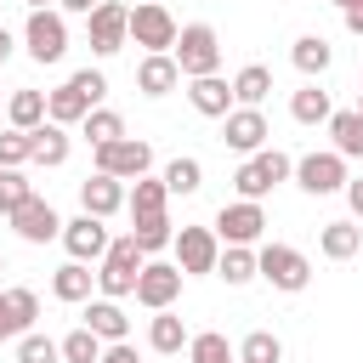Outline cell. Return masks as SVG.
Wrapping results in <instances>:
<instances>
[{"mask_svg":"<svg viewBox=\"0 0 363 363\" xmlns=\"http://www.w3.org/2000/svg\"><path fill=\"white\" fill-rule=\"evenodd\" d=\"M6 312H11V329H17V335H28V329H34V318H40V295H34L28 284H11V289H6Z\"/></svg>","mask_w":363,"mask_h":363,"instance_id":"e575fe53","label":"cell"},{"mask_svg":"<svg viewBox=\"0 0 363 363\" xmlns=\"http://www.w3.org/2000/svg\"><path fill=\"white\" fill-rule=\"evenodd\" d=\"M6 221L17 227V238H23V244H51V238L62 233V216H57V210H51L40 193H28V199H23V204H17Z\"/></svg>","mask_w":363,"mask_h":363,"instance_id":"5bb4252c","label":"cell"},{"mask_svg":"<svg viewBox=\"0 0 363 363\" xmlns=\"http://www.w3.org/2000/svg\"><path fill=\"white\" fill-rule=\"evenodd\" d=\"M164 187H170V193H199V187H204V164L187 159V153L170 159V164H164Z\"/></svg>","mask_w":363,"mask_h":363,"instance_id":"74e56055","label":"cell"},{"mask_svg":"<svg viewBox=\"0 0 363 363\" xmlns=\"http://www.w3.org/2000/svg\"><path fill=\"white\" fill-rule=\"evenodd\" d=\"M357 244H363V227H352V221H329V227L318 233V250H323L329 261H346V255H357Z\"/></svg>","mask_w":363,"mask_h":363,"instance_id":"1f68e13d","label":"cell"},{"mask_svg":"<svg viewBox=\"0 0 363 363\" xmlns=\"http://www.w3.org/2000/svg\"><path fill=\"white\" fill-rule=\"evenodd\" d=\"M170 57H176L182 79H199V74H221V34H216L210 23H187V28L176 34Z\"/></svg>","mask_w":363,"mask_h":363,"instance_id":"7a4b0ae2","label":"cell"},{"mask_svg":"<svg viewBox=\"0 0 363 363\" xmlns=\"http://www.w3.org/2000/svg\"><path fill=\"white\" fill-rule=\"evenodd\" d=\"M79 136H85L91 147H102V142H119V136H125V119H119L113 108H91V113L79 119Z\"/></svg>","mask_w":363,"mask_h":363,"instance_id":"836d02e7","label":"cell"},{"mask_svg":"<svg viewBox=\"0 0 363 363\" xmlns=\"http://www.w3.org/2000/svg\"><path fill=\"white\" fill-rule=\"evenodd\" d=\"M267 233V210L255 199H238V204H221L216 210V238L221 244H255Z\"/></svg>","mask_w":363,"mask_h":363,"instance_id":"4fadbf2b","label":"cell"},{"mask_svg":"<svg viewBox=\"0 0 363 363\" xmlns=\"http://www.w3.org/2000/svg\"><path fill=\"white\" fill-rule=\"evenodd\" d=\"M17 329H11V312H6V289H0V340H11Z\"/></svg>","mask_w":363,"mask_h":363,"instance_id":"bcb514c9","label":"cell"},{"mask_svg":"<svg viewBox=\"0 0 363 363\" xmlns=\"http://www.w3.org/2000/svg\"><path fill=\"white\" fill-rule=\"evenodd\" d=\"M187 363H233V346L221 329H204V335H187Z\"/></svg>","mask_w":363,"mask_h":363,"instance_id":"d590c367","label":"cell"},{"mask_svg":"<svg viewBox=\"0 0 363 363\" xmlns=\"http://www.w3.org/2000/svg\"><path fill=\"white\" fill-rule=\"evenodd\" d=\"M85 34H91V51H96V57H113V51H125V45H130V6H119V0H102V6L85 17Z\"/></svg>","mask_w":363,"mask_h":363,"instance_id":"ba28073f","label":"cell"},{"mask_svg":"<svg viewBox=\"0 0 363 363\" xmlns=\"http://www.w3.org/2000/svg\"><path fill=\"white\" fill-rule=\"evenodd\" d=\"M6 57H11V34L0 28V62H6Z\"/></svg>","mask_w":363,"mask_h":363,"instance_id":"7dc6e473","label":"cell"},{"mask_svg":"<svg viewBox=\"0 0 363 363\" xmlns=\"http://www.w3.org/2000/svg\"><path fill=\"white\" fill-rule=\"evenodd\" d=\"M267 113L261 108H233L227 119H221V142L233 147V153H261L267 147Z\"/></svg>","mask_w":363,"mask_h":363,"instance_id":"9a60e30c","label":"cell"},{"mask_svg":"<svg viewBox=\"0 0 363 363\" xmlns=\"http://www.w3.org/2000/svg\"><path fill=\"white\" fill-rule=\"evenodd\" d=\"M187 102L204 113V119H227L238 102H233V85L221 79V74H199V79H187Z\"/></svg>","mask_w":363,"mask_h":363,"instance_id":"d6986e66","label":"cell"},{"mask_svg":"<svg viewBox=\"0 0 363 363\" xmlns=\"http://www.w3.org/2000/svg\"><path fill=\"white\" fill-rule=\"evenodd\" d=\"M176 85H182V68H176L170 51H147V57L136 62V91H142V96H170Z\"/></svg>","mask_w":363,"mask_h":363,"instance_id":"ac0fdd59","label":"cell"},{"mask_svg":"<svg viewBox=\"0 0 363 363\" xmlns=\"http://www.w3.org/2000/svg\"><path fill=\"white\" fill-rule=\"evenodd\" d=\"M357 113H363V91H357Z\"/></svg>","mask_w":363,"mask_h":363,"instance_id":"f907efd6","label":"cell"},{"mask_svg":"<svg viewBox=\"0 0 363 363\" xmlns=\"http://www.w3.org/2000/svg\"><path fill=\"white\" fill-rule=\"evenodd\" d=\"M79 204H85V216H119L125 210V182L119 176H108V170H91L85 182H79Z\"/></svg>","mask_w":363,"mask_h":363,"instance_id":"e0dca14e","label":"cell"},{"mask_svg":"<svg viewBox=\"0 0 363 363\" xmlns=\"http://www.w3.org/2000/svg\"><path fill=\"white\" fill-rule=\"evenodd\" d=\"M17 363H62V346L51 335H17Z\"/></svg>","mask_w":363,"mask_h":363,"instance_id":"ab89813d","label":"cell"},{"mask_svg":"<svg viewBox=\"0 0 363 363\" xmlns=\"http://www.w3.org/2000/svg\"><path fill=\"white\" fill-rule=\"evenodd\" d=\"M289 62H295L306 79H318V74H329L335 51H329V40H323V34H301V40L289 45Z\"/></svg>","mask_w":363,"mask_h":363,"instance_id":"d4e9b609","label":"cell"},{"mask_svg":"<svg viewBox=\"0 0 363 363\" xmlns=\"http://www.w3.org/2000/svg\"><path fill=\"white\" fill-rule=\"evenodd\" d=\"M0 108H6V96H0Z\"/></svg>","mask_w":363,"mask_h":363,"instance_id":"f5cc1de1","label":"cell"},{"mask_svg":"<svg viewBox=\"0 0 363 363\" xmlns=\"http://www.w3.org/2000/svg\"><path fill=\"white\" fill-rule=\"evenodd\" d=\"M23 45H28L34 62H62V51H68V23H62V11H57V6L28 11V23H23Z\"/></svg>","mask_w":363,"mask_h":363,"instance_id":"52a82bcc","label":"cell"},{"mask_svg":"<svg viewBox=\"0 0 363 363\" xmlns=\"http://www.w3.org/2000/svg\"><path fill=\"white\" fill-rule=\"evenodd\" d=\"M233 363H238V357H233Z\"/></svg>","mask_w":363,"mask_h":363,"instance_id":"db71d44e","label":"cell"},{"mask_svg":"<svg viewBox=\"0 0 363 363\" xmlns=\"http://www.w3.org/2000/svg\"><path fill=\"white\" fill-rule=\"evenodd\" d=\"M0 272H6V261H0Z\"/></svg>","mask_w":363,"mask_h":363,"instance_id":"816d5d0a","label":"cell"},{"mask_svg":"<svg viewBox=\"0 0 363 363\" xmlns=\"http://www.w3.org/2000/svg\"><path fill=\"white\" fill-rule=\"evenodd\" d=\"M176 34H182V23L170 17L164 0H136V6H130V40H136L142 51H170Z\"/></svg>","mask_w":363,"mask_h":363,"instance_id":"8992f818","label":"cell"},{"mask_svg":"<svg viewBox=\"0 0 363 363\" xmlns=\"http://www.w3.org/2000/svg\"><path fill=\"white\" fill-rule=\"evenodd\" d=\"M233 357H238V363H284V340H278L272 329H250Z\"/></svg>","mask_w":363,"mask_h":363,"instance_id":"d6a6232c","label":"cell"},{"mask_svg":"<svg viewBox=\"0 0 363 363\" xmlns=\"http://www.w3.org/2000/svg\"><path fill=\"white\" fill-rule=\"evenodd\" d=\"M23 6H28V11H40V6H57V0H23Z\"/></svg>","mask_w":363,"mask_h":363,"instance_id":"c3c4849f","label":"cell"},{"mask_svg":"<svg viewBox=\"0 0 363 363\" xmlns=\"http://www.w3.org/2000/svg\"><path fill=\"white\" fill-rule=\"evenodd\" d=\"M289 176H295L312 199H329V193H340V187H346V159H340L335 147H329V153H301Z\"/></svg>","mask_w":363,"mask_h":363,"instance_id":"30bf717a","label":"cell"},{"mask_svg":"<svg viewBox=\"0 0 363 363\" xmlns=\"http://www.w3.org/2000/svg\"><path fill=\"white\" fill-rule=\"evenodd\" d=\"M34 164H45V170H57V164H68V125H40L34 130Z\"/></svg>","mask_w":363,"mask_h":363,"instance_id":"f546056e","label":"cell"},{"mask_svg":"<svg viewBox=\"0 0 363 363\" xmlns=\"http://www.w3.org/2000/svg\"><path fill=\"white\" fill-rule=\"evenodd\" d=\"M96 363H142V357H136V346H130V340H108Z\"/></svg>","mask_w":363,"mask_h":363,"instance_id":"b9f144b4","label":"cell"},{"mask_svg":"<svg viewBox=\"0 0 363 363\" xmlns=\"http://www.w3.org/2000/svg\"><path fill=\"white\" fill-rule=\"evenodd\" d=\"M142 250H136V238L125 233V238H108V250H102V267H96V289L108 295V301H125L130 289H136V272H142Z\"/></svg>","mask_w":363,"mask_h":363,"instance_id":"277c9868","label":"cell"},{"mask_svg":"<svg viewBox=\"0 0 363 363\" xmlns=\"http://www.w3.org/2000/svg\"><path fill=\"white\" fill-rule=\"evenodd\" d=\"M130 238H136V250H142V255H159V250H170L176 221H170L164 210H153V216H130Z\"/></svg>","mask_w":363,"mask_h":363,"instance_id":"7402d4cb","label":"cell"},{"mask_svg":"<svg viewBox=\"0 0 363 363\" xmlns=\"http://www.w3.org/2000/svg\"><path fill=\"white\" fill-rule=\"evenodd\" d=\"M57 238L68 244V261H102V250H108V227H102V216H74V221H62Z\"/></svg>","mask_w":363,"mask_h":363,"instance_id":"2e32d148","label":"cell"},{"mask_svg":"<svg viewBox=\"0 0 363 363\" xmlns=\"http://www.w3.org/2000/svg\"><path fill=\"white\" fill-rule=\"evenodd\" d=\"M164 199H170L164 176H136V187L125 193V210L130 216H153V210H164Z\"/></svg>","mask_w":363,"mask_h":363,"instance_id":"4dcf8cb0","label":"cell"},{"mask_svg":"<svg viewBox=\"0 0 363 363\" xmlns=\"http://www.w3.org/2000/svg\"><path fill=\"white\" fill-rule=\"evenodd\" d=\"M335 6H340V11H346V6H352V0H335Z\"/></svg>","mask_w":363,"mask_h":363,"instance_id":"681fc988","label":"cell"},{"mask_svg":"<svg viewBox=\"0 0 363 363\" xmlns=\"http://www.w3.org/2000/svg\"><path fill=\"white\" fill-rule=\"evenodd\" d=\"M147 164H153V147H147L142 136H119V142H102V147H96V170H108V176H119V182L147 176Z\"/></svg>","mask_w":363,"mask_h":363,"instance_id":"7c38bea8","label":"cell"},{"mask_svg":"<svg viewBox=\"0 0 363 363\" xmlns=\"http://www.w3.org/2000/svg\"><path fill=\"white\" fill-rule=\"evenodd\" d=\"M28 159H34V130H17V125L0 130V164L6 170H23Z\"/></svg>","mask_w":363,"mask_h":363,"instance_id":"f35d334b","label":"cell"},{"mask_svg":"<svg viewBox=\"0 0 363 363\" xmlns=\"http://www.w3.org/2000/svg\"><path fill=\"white\" fill-rule=\"evenodd\" d=\"M323 125H329L340 159H363V113H357V108H340V113H329Z\"/></svg>","mask_w":363,"mask_h":363,"instance_id":"cb8c5ba5","label":"cell"},{"mask_svg":"<svg viewBox=\"0 0 363 363\" xmlns=\"http://www.w3.org/2000/svg\"><path fill=\"white\" fill-rule=\"evenodd\" d=\"M91 289H96V272H91L85 261H68V267H57V272H51V295H57V301H68V306H85V301H91Z\"/></svg>","mask_w":363,"mask_h":363,"instance_id":"44dd1931","label":"cell"},{"mask_svg":"<svg viewBox=\"0 0 363 363\" xmlns=\"http://www.w3.org/2000/svg\"><path fill=\"white\" fill-rule=\"evenodd\" d=\"M170 250H176V267H182V278H199V272H216L221 238H216V227H182V233L170 238Z\"/></svg>","mask_w":363,"mask_h":363,"instance_id":"8fae6325","label":"cell"},{"mask_svg":"<svg viewBox=\"0 0 363 363\" xmlns=\"http://www.w3.org/2000/svg\"><path fill=\"white\" fill-rule=\"evenodd\" d=\"M289 170H295V159L289 153H278V147H261V153H244V164L233 170V187H238V199H267L278 182H289Z\"/></svg>","mask_w":363,"mask_h":363,"instance_id":"3957f363","label":"cell"},{"mask_svg":"<svg viewBox=\"0 0 363 363\" xmlns=\"http://www.w3.org/2000/svg\"><path fill=\"white\" fill-rule=\"evenodd\" d=\"M6 119H11L17 130H40V125H45V91H28V85L11 91V96H6Z\"/></svg>","mask_w":363,"mask_h":363,"instance_id":"83f0119b","label":"cell"},{"mask_svg":"<svg viewBox=\"0 0 363 363\" xmlns=\"http://www.w3.org/2000/svg\"><path fill=\"white\" fill-rule=\"evenodd\" d=\"M216 278H227L233 289H244V284L255 278V250H250V244H221V255H216Z\"/></svg>","mask_w":363,"mask_h":363,"instance_id":"f1b7e54d","label":"cell"},{"mask_svg":"<svg viewBox=\"0 0 363 363\" xmlns=\"http://www.w3.org/2000/svg\"><path fill=\"white\" fill-rule=\"evenodd\" d=\"M28 193H34V182H28L23 170H6V164H0V216H11Z\"/></svg>","mask_w":363,"mask_h":363,"instance_id":"60d3db41","label":"cell"},{"mask_svg":"<svg viewBox=\"0 0 363 363\" xmlns=\"http://www.w3.org/2000/svg\"><path fill=\"white\" fill-rule=\"evenodd\" d=\"M289 113H295V125H323V119L335 113V102H329V91H323L318 79H306V85L289 96Z\"/></svg>","mask_w":363,"mask_h":363,"instance_id":"4316f807","label":"cell"},{"mask_svg":"<svg viewBox=\"0 0 363 363\" xmlns=\"http://www.w3.org/2000/svg\"><path fill=\"white\" fill-rule=\"evenodd\" d=\"M147 312H159V306H176V295H182V267L176 261H159V255H147L142 261V272H136V289H130Z\"/></svg>","mask_w":363,"mask_h":363,"instance_id":"9c48e42d","label":"cell"},{"mask_svg":"<svg viewBox=\"0 0 363 363\" xmlns=\"http://www.w3.org/2000/svg\"><path fill=\"white\" fill-rule=\"evenodd\" d=\"M57 6H62V11H79V17H91L102 0H57Z\"/></svg>","mask_w":363,"mask_h":363,"instance_id":"f6af8a7d","label":"cell"},{"mask_svg":"<svg viewBox=\"0 0 363 363\" xmlns=\"http://www.w3.org/2000/svg\"><path fill=\"white\" fill-rule=\"evenodd\" d=\"M255 278H267V284L284 289V295H301V289L312 284V261H306L295 244H261V250H255Z\"/></svg>","mask_w":363,"mask_h":363,"instance_id":"5b68a950","label":"cell"},{"mask_svg":"<svg viewBox=\"0 0 363 363\" xmlns=\"http://www.w3.org/2000/svg\"><path fill=\"white\" fill-rule=\"evenodd\" d=\"M57 346H62V363H96L108 340H96V335H91L85 323H79V329H68V335H62Z\"/></svg>","mask_w":363,"mask_h":363,"instance_id":"8d00e7d4","label":"cell"},{"mask_svg":"<svg viewBox=\"0 0 363 363\" xmlns=\"http://www.w3.org/2000/svg\"><path fill=\"white\" fill-rule=\"evenodd\" d=\"M340 193H346V204H352V216L363 221V176H346V187H340Z\"/></svg>","mask_w":363,"mask_h":363,"instance_id":"7bdbcfd3","label":"cell"},{"mask_svg":"<svg viewBox=\"0 0 363 363\" xmlns=\"http://www.w3.org/2000/svg\"><path fill=\"white\" fill-rule=\"evenodd\" d=\"M267 91H272V68H267V62H250V68L233 74V102H238V108H261Z\"/></svg>","mask_w":363,"mask_h":363,"instance_id":"484cf974","label":"cell"},{"mask_svg":"<svg viewBox=\"0 0 363 363\" xmlns=\"http://www.w3.org/2000/svg\"><path fill=\"white\" fill-rule=\"evenodd\" d=\"M85 329H91L96 340H130V318H125V306L108 301V295L85 301Z\"/></svg>","mask_w":363,"mask_h":363,"instance_id":"ffe728a7","label":"cell"},{"mask_svg":"<svg viewBox=\"0 0 363 363\" xmlns=\"http://www.w3.org/2000/svg\"><path fill=\"white\" fill-rule=\"evenodd\" d=\"M147 346H153L159 357H176V352L187 346V323H182L170 306H159V312L147 318Z\"/></svg>","mask_w":363,"mask_h":363,"instance_id":"603a6c76","label":"cell"},{"mask_svg":"<svg viewBox=\"0 0 363 363\" xmlns=\"http://www.w3.org/2000/svg\"><path fill=\"white\" fill-rule=\"evenodd\" d=\"M340 17H346V28H352V34H357V40H363V0H352V6H346V11H340Z\"/></svg>","mask_w":363,"mask_h":363,"instance_id":"ee69618b","label":"cell"},{"mask_svg":"<svg viewBox=\"0 0 363 363\" xmlns=\"http://www.w3.org/2000/svg\"><path fill=\"white\" fill-rule=\"evenodd\" d=\"M102 96H108L102 68H79V74H68L57 91H45V119H51V125H79L91 108H102Z\"/></svg>","mask_w":363,"mask_h":363,"instance_id":"6da1fadb","label":"cell"}]
</instances>
